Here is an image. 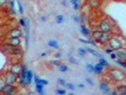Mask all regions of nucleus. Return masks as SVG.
I'll list each match as a JSON object with an SVG mask.
<instances>
[{
    "instance_id": "a211bd4d",
    "label": "nucleus",
    "mask_w": 126,
    "mask_h": 95,
    "mask_svg": "<svg viewBox=\"0 0 126 95\" xmlns=\"http://www.w3.org/2000/svg\"><path fill=\"white\" fill-rule=\"evenodd\" d=\"M101 35V31H94L92 32V38H93L94 41H99Z\"/></svg>"
},
{
    "instance_id": "bf43d9fd",
    "label": "nucleus",
    "mask_w": 126,
    "mask_h": 95,
    "mask_svg": "<svg viewBox=\"0 0 126 95\" xmlns=\"http://www.w3.org/2000/svg\"><path fill=\"white\" fill-rule=\"evenodd\" d=\"M68 95H75V94H74V93H69Z\"/></svg>"
},
{
    "instance_id": "f257e3e1",
    "label": "nucleus",
    "mask_w": 126,
    "mask_h": 95,
    "mask_svg": "<svg viewBox=\"0 0 126 95\" xmlns=\"http://www.w3.org/2000/svg\"><path fill=\"white\" fill-rule=\"evenodd\" d=\"M108 46L112 48L113 50H119L123 48V42L120 40L118 36H110V38L107 41Z\"/></svg>"
},
{
    "instance_id": "f704fd0d",
    "label": "nucleus",
    "mask_w": 126,
    "mask_h": 95,
    "mask_svg": "<svg viewBox=\"0 0 126 95\" xmlns=\"http://www.w3.org/2000/svg\"><path fill=\"white\" fill-rule=\"evenodd\" d=\"M40 83H41L43 86H47V84H48V81L45 79H40Z\"/></svg>"
},
{
    "instance_id": "412c9836",
    "label": "nucleus",
    "mask_w": 126,
    "mask_h": 95,
    "mask_svg": "<svg viewBox=\"0 0 126 95\" xmlns=\"http://www.w3.org/2000/svg\"><path fill=\"white\" fill-rule=\"evenodd\" d=\"M86 51H88V52H90V53H92L94 56H98V57H101V55L99 53V52H97L95 49H92V48H87L86 49H85Z\"/></svg>"
},
{
    "instance_id": "3c124183",
    "label": "nucleus",
    "mask_w": 126,
    "mask_h": 95,
    "mask_svg": "<svg viewBox=\"0 0 126 95\" xmlns=\"http://www.w3.org/2000/svg\"><path fill=\"white\" fill-rule=\"evenodd\" d=\"M41 19H42V21H44V22H46V21H47L46 16H42V18H41Z\"/></svg>"
},
{
    "instance_id": "dca6fc26",
    "label": "nucleus",
    "mask_w": 126,
    "mask_h": 95,
    "mask_svg": "<svg viewBox=\"0 0 126 95\" xmlns=\"http://www.w3.org/2000/svg\"><path fill=\"white\" fill-rule=\"evenodd\" d=\"M102 70H103V67L100 63L96 64V66H94V70H93V72H94L95 74L99 75V74H101V73L102 72Z\"/></svg>"
},
{
    "instance_id": "9b49d317",
    "label": "nucleus",
    "mask_w": 126,
    "mask_h": 95,
    "mask_svg": "<svg viewBox=\"0 0 126 95\" xmlns=\"http://www.w3.org/2000/svg\"><path fill=\"white\" fill-rule=\"evenodd\" d=\"M22 34H23V33H22V31L19 30V29H17V28H14V29L11 30L10 32H9L10 37H21Z\"/></svg>"
},
{
    "instance_id": "49530a36",
    "label": "nucleus",
    "mask_w": 126,
    "mask_h": 95,
    "mask_svg": "<svg viewBox=\"0 0 126 95\" xmlns=\"http://www.w3.org/2000/svg\"><path fill=\"white\" fill-rule=\"evenodd\" d=\"M105 52L108 53V54H110V53L113 52V49H112V48H106V49H105Z\"/></svg>"
},
{
    "instance_id": "6ab92c4d",
    "label": "nucleus",
    "mask_w": 126,
    "mask_h": 95,
    "mask_svg": "<svg viewBox=\"0 0 126 95\" xmlns=\"http://www.w3.org/2000/svg\"><path fill=\"white\" fill-rule=\"evenodd\" d=\"M33 79V74H32V70H28L27 71V85H31L32 81Z\"/></svg>"
},
{
    "instance_id": "4be33fe9",
    "label": "nucleus",
    "mask_w": 126,
    "mask_h": 95,
    "mask_svg": "<svg viewBox=\"0 0 126 95\" xmlns=\"http://www.w3.org/2000/svg\"><path fill=\"white\" fill-rule=\"evenodd\" d=\"M99 63L101 64L102 67H107L108 66V63L106 61V59H104L103 57H100V60H99Z\"/></svg>"
},
{
    "instance_id": "72a5a7b5",
    "label": "nucleus",
    "mask_w": 126,
    "mask_h": 95,
    "mask_svg": "<svg viewBox=\"0 0 126 95\" xmlns=\"http://www.w3.org/2000/svg\"><path fill=\"white\" fill-rule=\"evenodd\" d=\"M66 86H67V88H69V89H71V90H74L75 89V86L74 85H72V84H66Z\"/></svg>"
},
{
    "instance_id": "bb28decb",
    "label": "nucleus",
    "mask_w": 126,
    "mask_h": 95,
    "mask_svg": "<svg viewBox=\"0 0 126 95\" xmlns=\"http://www.w3.org/2000/svg\"><path fill=\"white\" fill-rule=\"evenodd\" d=\"M85 68H86L87 71H88V72H90V73H91V72H93V70H94V66H93V65H91V64H87Z\"/></svg>"
},
{
    "instance_id": "4d7b16f0",
    "label": "nucleus",
    "mask_w": 126,
    "mask_h": 95,
    "mask_svg": "<svg viewBox=\"0 0 126 95\" xmlns=\"http://www.w3.org/2000/svg\"><path fill=\"white\" fill-rule=\"evenodd\" d=\"M46 54H47V53H46V52H43V53H42V54H41V56H46Z\"/></svg>"
},
{
    "instance_id": "f8f14e48",
    "label": "nucleus",
    "mask_w": 126,
    "mask_h": 95,
    "mask_svg": "<svg viewBox=\"0 0 126 95\" xmlns=\"http://www.w3.org/2000/svg\"><path fill=\"white\" fill-rule=\"evenodd\" d=\"M11 55H14V56H20V55H22L23 54V49H22V48L20 47H14L13 48V49L11 50V53H10Z\"/></svg>"
},
{
    "instance_id": "a878e982",
    "label": "nucleus",
    "mask_w": 126,
    "mask_h": 95,
    "mask_svg": "<svg viewBox=\"0 0 126 95\" xmlns=\"http://www.w3.org/2000/svg\"><path fill=\"white\" fill-rule=\"evenodd\" d=\"M36 90L38 91V93L42 92L44 90V86L41 85V84H36Z\"/></svg>"
},
{
    "instance_id": "7ed1b4c3",
    "label": "nucleus",
    "mask_w": 126,
    "mask_h": 95,
    "mask_svg": "<svg viewBox=\"0 0 126 95\" xmlns=\"http://www.w3.org/2000/svg\"><path fill=\"white\" fill-rule=\"evenodd\" d=\"M99 27H100V31L101 32L111 33V31H112V24H111L108 20H102V21H101Z\"/></svg>"
},
{
    "instance_id": "864d4df0",
    "label": "nucleus",
    "mask_w": 126,
    "mask_h": 95,
    "mask_svg": "<svg viewBox=\"0 0 126 95\" xmlns=\"http://www.w3.org/2000/svg\"><path fill=\"white\" fill-rule=\"evenodd\" d=\"M78 87H79V88H84V86H83L82 84H80Z\"/></svg>"
},
{
    "instance_id": "2f4dec72",
    "label": "nucleus",
    "mask_w": 126,
    "mask_h": 95,
    "mask_svg": "<svg viewBox=\"0 0 126 95\" xmlns=\"http://www.w3.org/2000/svg\"><path fill=\"white\" fill-rule=\"evenodd\" d=\"M19 24L22 26V27H26V18H21L19 20Z\"/></svg>"
},
{
    "instance_id": "473e14b6",
    "label": "nucleus",
    "mask_w": 126,
    "mask_h": 95,
    "mask_svg": "<svg viewBox=\"0 0 126 95\" xmlns=\"http://www.w3.org/2000/svg\"><path fill=\"white\" fill-rule=\"evenodd\" d=\"M18 11H19V13H20L21 14H23V8H22V5H21L20 2H18Z\"/></svg>"
},
{
    "instance_id": "b1692460",
    "label": "nucleus",
    "mask_w": 126,
    "mask_h": 95,
    "mask_svg": "<svg viewBox=\"0 0 126 95\" xmlns=\"http://www.w3.org/2000/svg\"><path fill=\"white\" fill-rule=\"evenodd\" d=\"M5 85H6V82H5L4 77H0V93H1V91L3 89V88L5 87Z\"/></svg>"
},
{
    "instance_id": "5fc2aeb1",
    "label": "nucleus",
    "mask_w": 126,
    "mask_h": 95,
    "mask_svg": "<svg viewBox=\"0 0 126 95\" xmlns=\"http://www.w3.org/2000/svg\"><path fill=\"white\" fill-rule=\"evenodd\" d=\"M67 5V2L66 1H63V6H66Z\"/></svg>"
},
{
    "instance_id": "e433bc0d",
    "label": "nucleus",
    "mask_w": 126,
    "mask_h": 95,
    "mask_svg": "<svg viewBox=\"0 0 126 95\" xmlns=\"http://www.w3.org/2000/svg\"><path fill=\"white\" fill-rule=\"evenodd\" d=\"M58 83L61 85V86H65V81L64 80H63V79H60V78H58Z\"/></svg>"
},
{
    "instance_id": "58836bf2",
    "label": "nucleus",
    "mask_w": 126,
    "mask_h": 95,
    "mask_svg": "<svg viewBox=\"0 0 126 95\" xmlns=\"http://www.w3.org/2000/svg\"><path fill=\"white\" fill-rule=\"evenodd\" d=\"M87 44H91V45H93V46H96V42H95L93 39H89V40H87Z\"/></svg>"
},
{
    "instance_id": "2eb2a0df",
    "label": "nucleus",
    "mask_w": 126,
    "mask_h": 95,
    "mask_svg": "<svg viewBox=\"0 0 126 95\" xmlns=\"http://www.w3.org/2000/svg\"><path fill=\"white\" fill-rule=\"evenodd\" d=\"M1 49L4 53H7V54H10L11 53V50L13 49V47L9 44V43H6V44H3L1 46Z\"/></svg>"
},
{
    "instance_id": "7c9ffc66",
    "label": "nucleus",
    "mask_w": 126,
    "mask_h": 95,
    "mask_svg": "<svg viewBox=\"0 0 126 95\" xmlns=\"http://www.w3.org/2000/svg\"><path fill=\"white\" fill-rule=\"evenodd\" d=\"M123 91H126V87L125 86H120V87L118 88V91H117V92L121 93V92H123Z\"/></svg>"
},
{
    "instance_id": "4468645a",
    "label": "nucleus",
    "mask_w": 126,
    "mask_h": 95,
    "mask_svg": "<svg viewBox=\"0 0 126 95\" xmlns=\"http://www.w3.org/2000/svg\"><path fill=\"white\" fill-rule=\"evenodd\" d=\"M116 57L117 58H119L120 60H125V58H126V52H125V50L124 49H119L116 53Z\"/></svg>"
},
{
    "instance_id": "8fccbe9b",
    "label": "nucleus",
    "mask_w": 126,
    "mask_h": 95,
    "mask_svg": "<svg viewBox=\"0 0 126 95\" xmlns=\"http://www.w3.org/2000/svg\"><path fill=\"white\" fill-rule=\"evenodd\" d=\"M108 95H118V92L117 91H111Z\"/></svg>"
},
{
    "instance_id": "0eeeda50",
    "label": "nucleus",
    "mask_w": 126,
    "mask_h": 95,
    "mask_svg": "<svg viewBox=\"0 0 126 95\" xmlns=\"http://www.w3.org/2000/svg\"><path fill=\"white\" fill-rule=\"evenodd\" d=\"M27 68L25 66H23V68H22V71L19 75V83L21 85H24V86H28L27 85Z\"/></svg>"
},
{
    "instance_id": "6e6552de",
    "label": "nucleus",
    "mask_w": 126,
    "mask_h": 95,
    "mask_svg": "<svg viewBox=\"0 0 126 95\" xmlns=\"http://www.w3.org/2000/svg\"><path fill=\"white\" fill-rule=\"evenodd\" d=\"M8 43L13 48L19 47L21 45V39L20 37H10L8 39Z\"/></svg>"
},
{
    "instance_id": "a18cd8bd",
    "label": "nucleus",
    "mask_w": 126,
    "mask_h": 95,
    "mask_svg": "<svg viewBox=\"0 0 126 95\" xmlns=\"http://www.w3.org/2000/svg\"><path fill=\"white\" fill-rule=\"evenodd\" d=\"M54 56L58 59V58H61V57H62V54H61L60 52H57V53H55V55H54Z\"/></svg>"
},
{
    "instance_id": "ea45409f",
    "label": "nucleus",
    "mask_w": 126,
    "mask_h": 95,
    "mask_svg": "<svg viewBox=\"0 0 126 95\" xmlns=\"http://www.w3.org/2000/svg\"><path fill=\"white\" fill-rule=\"evenodd\" d=\"M53 65H55V66H61L62 64H61V62H60V60H55V61H53Z\"/></svg>"
},
{
    "instance_id": "cd10ccee",
    "label": "nucleus",
    "mask_w": 126,
    "mask_h": 95,
    "mask_svg": "<svg viewBox=\"0 0 126 95\" xmlns=\"http://www.w3.org/2000/svg\"><path fill=\"white\" fill-rule=\"evenodd\" d=\"M59 69H60V71H62V72H65V71H67L68 68H67V66H65V65H61V66H59Z\"/></svg>"
},
{
    "instance_id": "20e7f679",
    "label": "nucleus",
    "mask_w": 126,
    "mask_h": 95,
    "mask_svg": "<svg viewBox=\"0 0 126 95\" xmlns=\"http://www.w3.org/2000/svg\"><path fill=\"white\" fill-rule=\"evenodd\" d=\"M4 79H5V82H6L7 85L13 86L16 82H17L18 76L15 75V74H13V73H12V72H10V71H8V72L5 74Z\"/></svg>"
},
{
    "instance_id": "1a4fd4ad",
    "label": "nucleus",
    "mask_w": 126,
    "mask_h": 95,
    "mask_svg": "<svg viewBox=\"0 0 126 95\" xmlns=\"http://www.w3.org/2000/svg\"><path fill=\"white\" fill-rule=\"evenodd\" d=\"M99 88H100V90H101L103 94H109L111 92L110 88H109L108 85L105 84V83H101L100 86H99Z\"/></svg>"
},
{
    "instance_id": "79ce46f5",
    "label": "nucleus",
    "mask_w": 126,
    "mask_h": 95,
    "mask_svg": "<svg viewBox=\"0 0 126 95\" xmlns=\"http://www.w3.org/2000/svg\"><path fill=\"white\" fill-rule=\"evenodd\" d=\"M10 5L11 9H14V0H10Z\"/></svg>"
},
{
    "instance_id": "39448f33",
    "label": "nucleus",
    "mask_w": 126,
    "mask_h": 95,
    "mask_svg": "<svg viewBox=\"0 0 126 95\" xmlns=\"http://www.w3.org/2000/svg\"><path fill=\"white\" fill-rule=\"evenodd\" d=\"M22 68H23V66L20 63H14V64H12V65L10 66L9 71L18 76V75H20V73H21V71H22Z\"/></svg>"
},
{
    "instance_id": "ddd939ff",
    "label": "nucleus",
    "mask_w": 126,
    "mask_h": 95,
    "mask_svg": "<svg viewBox=\"0 0 126 95\" xmlns=\"http://www.w3.org/2000/svg\"><path fill=\"white\" fill-rule=\"evenodd\" d=\"M26 48H29V40H30V25L29 20L26 19Z\"/></svg>"
},
{
    "instance_id": "9d476101",
    "label": "nucleus",
    "mask_w": 126,
    "mask_h": 95,
    "mask_svg": "<svg viewBox=\"0 0 126 95\" xmlns=\"http://www.w3.org/2000/svg\"><path fill=\"white\" fill-rule=\"evenodd\" d=\"M110 36H111V33L101 32V37H100V39H99L98 42H100L101 44H105V43H107V41H108V39L110 38Z\"/></svg>"
},
{
    "instance_id": "c756f323",
    "label": "nucleus",
    "mask_w": 126,
    "mask_h": 95,
    "mask_svg": "<svg viewBox=\"0 0 126 95\" xmlns=\"http://www.w3.org/2000/svg\"><path fill=\"white\" fill-rule=\"evenodd\" d=\"M116 63L119 64V65H120L122 68H126V63H125V61H124V60H120V59H119V60H117V61H116Z\"/></svg>"
},
{
    "instance_id": "393cba45",
    "label": "nucleus",
    "mask_w": 126,
    "mask_h": 95,
    "mask_svg": "<svg viewBox=\"0 0 126 95\" xmlns=\"http://www.w3.org/2000/svg\"><path fill=\"white\" fill-rule=\"evenodd\" d=\"M65 93H66V91H65V89H63V88H58V89L55 90V94L64 95Z\"/></svg>"
},
{
    "instance_id": "4c0bfd02",
    "label": "nucleus",
    "mask_w": 126,
    "mask_h": 95,
    "mask_svg": "<svg viewBox=\"0 0 126 95\" xmlns=\"http://www.w3.org/2000/svg\"><path fill=\"white\" fill-rule=\"evenodd\" d=\"M69 62L74 63V64H78V61H77L75 58H73V57H69Z\"/></svg>"
},
{
    "instance_id": "37998d69",
    "label": "nucleus",
    "mask_w": 126,
    "mask_h": 95,
    "mask_svg": "<svg viewBox=\"0 0 126 95\" xmlns=\"http://www.w3.org/2000/svg\"><path fill=\"white\" fill-rule=\"evenodd\" d=\"M70 3L74 6V5H76V4H79V0H71V1H70Z\"/></svg>"
},
{
    "instance_id": "c9c22d12",
    "label": "nucleus",
    "mask_w": 126,
    "mask_h": 95,
    "mask_svg": "<svg viewBox=\"0 0 126 95\" xmlns=\"http://www.w3.org/2000/svg\"><path fill=\"white\" fill-rule=\"evenodd\" d=\"M73 20H74L76 23H80V22H81V17H80V16H73Z\"/></svg>"
},
{
    "instance_id": "c03bdc74",
    "label": "nucleus",
    "mask_w": 126,
    "mask_h": 95,
    "mask_svg": "<svg viewBox=\"0 0 126 95\" xmlns=\"http://www.w3.org/2000/svg\"><path fill=\"white\" fill-rule=\"evenodd\" d=\"M7 1H8V0H0V7L4 6V5L7 3Z\"/></svg>"
},
{
    "instance_id": "13d9d810",
    "label": "nucleus",
    "mask_w": 126,
    "mask_h": 95,
    "mask_svg": "<svg viewBox=\"0 0 126 95\" xmlns=\"http://www.w3.org/2000/svg\"><path fill=\"white\" fill-rule=\"evenodd\" d=\"M121 95H126V91H123V92H121Z\"/></svg>"
},
{
    "instance_id": "423d86ee",
    "label": "nucleus",
    "mask_w": 126,
    "mask_h": 95,
    "mask_svg": "<svg viewBox=\"0 0 126 95\" xmlns=\"http://www.w3.org/2000/svg\"><path fill=\"white\" fill-rule=\"evenodd\" d=\"M1 93L3 95H15V88L14 86H11V85H5V87L3 88Z\"/></svg>"
},
{
    "instance_id": "603ef678",
    "label": "nucleus",
    "mask_w": 126,
    "mask_h": 95,
    "mask_svg": "<svg viewBox=\"0 0 126 95\" xmlns=\"http://www.w3.org/2000/svg\"><path fill=\"white\" fill-rule=\"evenodd\" d=\"M81 42H83V43H86L87 44V40H84V39H80Z\"/></svg>"
},
{
    "instance_id": "6e6d98bb",
    "label": "nucleus",
    "mask_w": 126,
    "mask_h": 95,
    "mask_svg": "<svg viewBox=\"0 0 126 95\" xmlns=\"http://www.w3.org/2000/svg\"><path fill=\"white\" fill-rule=\"evenodd\" d=\"M39 95H46V93H45V91L43 90L42 92H40V93H39Z\"/></svg>"
},
{
    "instance_id": "09e8293b",
    "label": "nucleus",
    "mask_w": 126,
    "mask_h": 95,
    "mask_svg": "<svg viewBox=\"0 0 126 95\" xmlns=\"http://www.w3.org/2000/svg\"><path fill=\"white\" fill-rule=\"evenodd\" d=\"M79 8H80V4H76V5H74V9H75V10H77V11H78V10H79Z\"/></svg>"
},
{
    "instance_id": "c85d7f7f",
    "label": "nucleus",
    "mask_w": 126,
    "mask_h": 95,
    "mask_svg": "<svg viewBox=\"0 0 126 95\" xmlns=\"http://www.w3.org/2000/svg\"><path fill=\"white\" fill-rule=\"evenodd\" d=\"M78 52H79V54L81 56H84L85 53H86V50L84 48H80L79 49H78Z\"/></svg>"
},
{
    "instance_id": "5701e85b",
    "label": "nucleus",
    "mask_w": 126,
    "mask_h": 95,
    "mask_svg": "<svg viewBox=\"0 0 126 95\" xmlns=\"http://www.w3.org/2000/svg\"><path fill=\"white\" fill-rule=\"evenodd\" d=\"M55 22L57 24H62L63 22V15H57L55 17Z\"/></svg>"
},
{
    "instance_id": "a19ab883",
    "label": "nucleus",
    "mask_w": 126,
    "mask_h": 95,
    "mask_svg": "<svg viewBox=\"0 0 126 95\" xmlns=\"http://www.w3.org/2000/svg\"><path fill=\"white\" fill-rule=\"evenodd\" d=\"M86 82H87V83H88V84H89V85H90V86H93V85H94V83H93V81H92V80L90 79V78H86Z\"/></svg>"
},
{
    "instance_id": "f3484780",
    "label": "nucleus",
    "mask_w": 126,
    "mask_h": 95,
    "mask_svg": "<svg viewBox=\"0 0 126 95\" xmlns=\"http://www.w3.org/2000/svg\"><path fill=\"white\" fill-rule=\"evenodd\" d=\"M80 28H81V32H82L84 36H87V37L90 36V31H89V30H88L84 25H81Z\"/></svg>"
},
{
    "instance_id": "aec40b11",
    "label": "nucleus",
    "mask_w": 126,
    "mask_h": 95,
    "mask_svg": "<svg viewBox=\"0 0 126 95\" xmlns=\"http://www.w3.org/2000/svg\"><path fill=\"white\" fill-rule=\"evenodd\" d=\"M47 45H48L50 48H59L58 42H56L55 40H50V41H48Z\"/></svg>"
},
{
    "instance_id": "f03ea898",
    "label": "nucleus",
    "mask_w": 126,
    "mask_h": 95,
    "mask_svg": "<svg viewBox=\"0 0 126 95\" xmlns=\"http://www.w3.org/2000/svg\"><path fill=\"white\" fill-rule=\"evenodd\" d=\"M110 76L111 79H113L114 81H117V82H120V81H122L125 78V74L120 71V69H114L110 72Z\"/></svg>"
},
{
    "instance_id": "de8ad7c7",
    "label": "nucleus",
    "mask_w": 126,
    "mask_h": 95,
    "mask_svg": "<svg viewBox=\"0 0 126 95\" xmlns=\"http://www.w3.org/2000/svg\"><path fill=\"white\" fill-rule=\"evenodd\" d=\"M110 57L112 58V59H116L117 57H116V54L114 53V52H112V53H110Z\"/></svg>"
}]
</instances>
